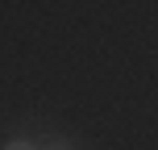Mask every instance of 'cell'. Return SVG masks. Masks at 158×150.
Wrapping results in <instances>:
<instances>
[{
    "instance_id": "obj_1",
    "label": "cell",
    "mask_w": 158,
    "mask_h": 150,
    "mask_svg": "<svg viewBox=\"0 0 158 150\" xmlns=\"http://www.w3.org/2000/svg\"><path fill=\"white\" fill-rule=\"evenodd\" d=\"M4 150H38V142H29V138H13V142H4Z\"/></svg>"
},
{
    "instance_id": "obj_2",
    "label": "cell",
    "mask_w": 158,
    "mask_h": 150,
    "mask_svg": "<svg viewBox=\"0 0 158 150\" xmlns=\"http://www.w3.org/2000/svg\"><path fill=\"white\" fill-rule=\"evenodd\" d=\"M38 150H71V142H67V138H50V142H42Z\"/></svg>"
}]
</instances>
